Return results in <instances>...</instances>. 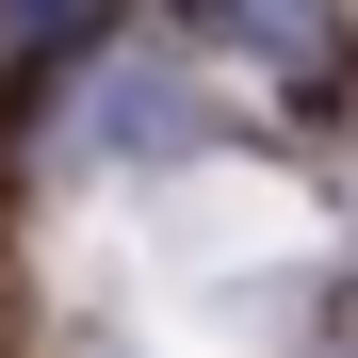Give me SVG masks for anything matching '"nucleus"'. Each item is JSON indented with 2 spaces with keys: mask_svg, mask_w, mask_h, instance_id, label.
Listing matches in <instances>:
<instances>
[]
</instances>
